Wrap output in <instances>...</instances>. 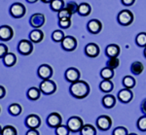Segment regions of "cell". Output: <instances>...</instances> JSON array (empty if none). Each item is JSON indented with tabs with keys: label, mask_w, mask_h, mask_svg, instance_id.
<instances>
[{
	"label": "cell",
	"mask_w": 146,
	"mask_h": 135,
	"mask_svg": "<svg viewBox=\"0 0 146 135\" xmlns=\"http://www.w3.org/2000/svg\"><path fill=\"white\" fill-rule=\"evenodd\" d=\"M90 86L88 83L79 80V81L72 83L69 87V91L73 97L77 99H83L89 95L90 93Z\"/></svg>",
	"instance_id": "1"
},
{
	"label": "cell",
	"mask_w": 146,
	"mask_h": 135,
	"mask_svg": "<svg viewBox=\"0 0 146 135\" xmlns=\"http://www.w3.org/2000/svg\"><path fill=\"white\" fill-rule=\"evenodd\" d=\"M39 89L41 92H43L46 95H50V94L55 93L56 91V85L54 81L51 79L49 80H43L39 86Z\"/></svg>",
	"instance_id": "2"
},
{
	"label": "cell",
	"mask_w": 146,
	"mask_h": 135,
	"mask_svg": "<svg viewBox=\"0 0 146 135\" xmlns=\"http://www.w3.org/2000/svg\"><path fill=\"white\" fill-rule=\"evenodd\" d=\"M67 127L71 132H79L81 131L82 127H83V120L80 117L74 116V117L69 118L67 120Z\"/></svg>",
	"instance_id": "3"
},
{
	"label": "cell",
	"mask_w": 146,
	"mask_h": 135,
	"mask_svg": "<svg viewBox=\"0 0 146 135\" xmlns=\"http://www.w3.org/2000/svg\"><path fill=\"white\" fill-rule=\"evenodd\" d=\"M118 22L123 26H128L133 22V15L129 10H123L118 14Z\"/></svg>",
	"instance_id": "4"
},
{
	"label": "cell",
	"mask_w": 146,
	"mask_h": 135,
	"mask_svg": "<svg viewBox=\"0 0 146 135\" xmlns=\"http://www.w3.org/2000/svg\"><path fill=\"white\" fill-rule=\"evenodd\" d=\"M18 51L23 56H29L33 51V44L30 40L23 39L19 42L18 45Z\"/></svg>",
	"instance_id": "5"
},
{
	"label": "cell",
	"mask_w": 146,
	"mask_h": 135,
	"mask_svg": "<svg viewBox=\"0 0 146 135\" xmlns=\"http://www.w3.org/2000/svg\"><path fill=\"white\" fill-rule=\"evenodd\" d=\"M10 14L13 18L20 19L23 18L25 15V7L23 4L20 3V2H16V3L12 4L10 7Z\"/></svg>",
	"instance_id": "6"
},
{
	"label": "cell",
	"mask_w": 146,
	"mask_h": 135,
	"mask_svg": "<svg viewBox=\"0 0 146 135\" xmlns=\"http://www.w3.org/2000/svg\"><path fill=\"white\" fill-rule=\"evenodd\" d=\"M29 23L32 27H34V29H39L45 24V16L40 13L33 14L29 19Z\"/></svg>",
	"instance_id": "7"
},
{
	"label": "cell",
	"mask_w": 146,
	"mask_h": 135,
	"mask_svg": "<svg viewBox=\"0 0 146 135\" xmlns=\"http://www.w3.org/2000/svg\"><path fill=\"white\" fill-rule=\"evenodd\" d=\"M25 125L29 129H37L41 125V119L35 114H30L25 118Z\"/></svg>",
	"instance_id": "8"
},
{
	"label": "cell",
	"mask_w": 146,
	"mask_h": 135,
	"mask_svg": "<svg viewBox=\"0 0 146 135\" xmlns=\"http://www.w3.org/2000/svg\"><path fill=\"white\" fill-rule=\"evenodd\" d=\"M62 122V116L56 112L51 113L50 115L47 118V124L49 125L52 128H56L58 126H60Z\"/></svg>",
	"instance_id": "9"
},
{
	"label": "cell",
	"mask_w": 146,
	"mask_h": 135,
	"mask_svg": "<svg viewBox=\"0 0 146 135\" xmlns=\"http://www.w3.org/2000/svg\"><path fill=\"white\" fill-rule=\"evenodd\" d=\"M77 47V40L73 36H65L62 42V48L66 52H72Z\"/></svg>",
	"instance_id": "10"
},
{
	"label": "cell",
	"mask_w": 146,
	"mask_h": 135,
	"mask_svg": "<svg viewBox=\"0 0 146 135\" xmlns=\"http://www.w3.org/2000/svg\"><path fill=\"white\" fill-rule=\"evenodd\" d=\"M37 74L42 80H49L53 76V68L48 64H42L38 67Z\"/></svg>",
	"instance_id": "11"
},
{
	"label": "cell",
	"mask_w": 146,
	"mask_h": 135,
	"mask_svg": "<svg viewBox=\"0 0 146 135\" xmlns=\"http://www.w3.org/2000/svg\"><path fill=\"white\" fill-rule=\"evenodd\" d=\"M96 125L100 130H108L112 125V120L109 116H100L96 120Z\"/></svg>",
	"instance_id": "12"
},
{
	"label": "cell",
	"mask_w": 146,
	"mask_h": 135,
	"mask_svg": "<svg viewBox=\"0 0 146 135\" xmlns=\"http://www.w3.org/2000/svg\"><path fill=\"white\" fill-rule=\"evenodd\" d=\"M64 77L66 79L67 82L69 83H75L77 81H79L80 79V72L77 68L74 67H69L68 69H66L64 73Z\"/></svg>",
	"instance_id": "13"
},
{
	"label": "cell",
	"mask_w": 146,
	"mask_h": 135,
	"mask_svg": "<svg viewBox=\"0 0 146 135\" xmlns=\"http://www.w3.org/2000/svg\"><path fill=\"white\" fill-rule=\"evenodd\" d=\"M14 36L13 28L9 25H1L0 26V40L3 42L10 41Z\"/></svg>",
	"instance_id": "14"
},
{
	"label": "cell",
	"mask_w": 146,
	"mask_h": 135,
	"mask_svg": "<svg viewBox=\"0 0 146 135\" xmlns=\"http://www.w3.org/2000/svg\"><path fill=\"white\" fill-rule=\"evenodd\" d=\"M85 54L89 58H96L100 54V47L95 43H89L85 47Z\"/></svg>",
	"instance_id": "15"
},
{
	"label": "cell",
	"mask_w": 146,
	"mask_h": 135,
	"mask_svg": "<svg viewBox=\"0 0 146 135\" xmlns=\"http://www.w3.org/2000/svg\"><path fill=\"white\" fill-rule=\"evenodd\" d=\"M87 27H88L89 32H91L92 34H98L101 31V28H102V24L98 20H91L90 22L87 24Z\"/></svg>",
	"instance_id": "16"
},
{
	"label": "cell",
	"mask_w": 146,
	"mask_h": 135,
	"mask_svg": "<svg viewBox=\"0 0 146 135\" xmlns=\"http://www.w3.org/2000/svg\"><path fill=\"white\" fill-rule=\"evenodd\" d=\"M133 91L129 89H123L118 92V98L121 102L123 103H129L133 99Z\"/></svg>",
	"instance_id": "17"
},
{
	"label": "cell",
	"mask_w": 146,
	"mask_h": 135,
	"mask_svg": "<svg viewBox=\"0 0 146 135\" xmlns=\"http://www.w3.org/2000/svg\"><path fill=\"white\" fill-rule=\"evenodd\" d=\"M105 54L109 58H117L120 54V47L116 44H110L108 45L105 49Z\"/></svg>",
	"instance_id": "18"
},
{
	"label": "cell",
	"mask_w": 146,
	"mask_h": 135,
	"mask_svg": "<svg viewBox=\"0 0 146 135\" xmlns=\"http://www.w3.org/2000/svg\"><path fill=\"white\" fill-rule=\"evenodd\" d=\"M44 39V33L40 29H33L29 33V40L32 43H40Z\"/></svg>",
	"instance_id": "19"
},
{
	"label": "cell",
	"mask_w": 146,
	"mask_h": 135,
	"mask_svg": "<svg viewBox=\"0 0 146 135\" xmlns=\"http://www.w3.org/2000/svg\"><path fill=\"white\" fill-rule=\"evenodd\" d=\"M16 62H17V56L13 53H8L3 58V63L7 67H12L16 64Z\"/></svg>",
	"instance_id": "20"
},
{
	"label": "cell",
	"mask_w": 146,
	"mask_h": 135,
	"mask_svg": "<svg viewBox=\"0 0 146 135\" xmlns=\"http://www.w3.org/2000/svg\"><path fill=\"white\" fill-rule=\"evenodd\" d=\"M116 104V98L114 97L111 94H108V95H105L104 97L102 98V105L104 106L105 108H113Z\"/></svg>",
	"instance_id": "21"
},
{
	"label": "cell",
	"mask_w": 146,
	"mask_h": 135,
	"mask_svg": "<svg viewBox=\"0 0 146 135\" xmlns=\"http://www.w3.org/2000/svg\"><path fill=\"white\" fill-rule=\"evenodd\" d=\"M40 95H41V91H40V89H37L35 87H30L27 91V97L30 100H38Z\"/></svg>",
	"instance_id": "22"
},
{
	"label": "cell",
	"mask_w": 146,
	"mask_h": 135,
	"mask_svg": "<svg viewBox=\"0 0 146 135\" xmlns=\"http://www.w3.org/2000/svg\"><path fill=\"white\" fill-rule=\"evenodd\" d=\"M100 89L103 92H110L114 89V85L111 82V80H103L100 84Z\"/></svg>",
	"instance_id": "23"
},
{
	"label": "cell",
	"mask_w": 146,
	"mask_h": 135,
	"mask_svg": "<svg viewBox=\"0 0 146 135\" xmlns=\"http://www.w3.org/2000/svg\"><path fill=\"white\" fill-rule=\"evenodd\" d=\"M144 70V66L140 61H135L133 64L131 65V72L135 75H140Z\"/></svg>",
	"instance_id": "24"
},
{
	"label": "cell",
	"mask_w": 146,
	"mask_h": 135,
	"mask_svg": "<svg viewBox=\"0 0 146 135\" xmlns=\"http://www.w3.org/2000/svg\"><path fill=\"white\" fill-rule=\"evenodd\" d=\"M92 8L90 4L88 3H81L78 7V14L82 17H86L91 14Z\"/></svg>",
	"instance_id": "25"
},
{
	"label": "cell",
	"mask_w": 146,
	"mask_h": 135,
	"mask_svg": "<svg viewBox=\"0 0 146 135\" xmlns=\"http://www.w3.org/2000/svg\"><path fill=\"white\" fill-rule=\"evenodd\" d=\"M100 76L103 80H111L114 77V70L109 67H104L100 71Z\"/></svg>",
	"instance_id": "26"
},
{
	"label": "cell",
	"mask_w": 146,
	"mask_h": 135,
	"mask_svg": "<svg viewBox=\"0 0 146 135\" xmlns=\"http://www.w3.org/2000/svg\"><path fill=\"white\" fill-rule=\"evenodd\" d=\"M80 133L81 135H96V129L92 124H84Z\"/></svg>",
	"instance_id": "27"
},
{
	"label": "cell",
	"mask_w": 146,
	"mask_h": 135,
	"mask_svg": "<svg viewBox=\"0 0 146 135\" xmlns=\"http://www.w3.org/2000/svg\"><path fill=\"white\" fill-rule=\"evenodd\" d=\"M22 106L20 105V104H18V103H13V104H11L10 106H9V108H8V111H9V113H10V115L12 116H19V115H21L22 114Z\"/></svg>",
	"instance_id": "28"
},
{
	"label": "cell",
	"mask_w": 146,
	"mask_h": 135,
	"mask_svg": "<svg viewBox=\"0 0 146 135\" xmlns=\"http://www.w3.org/2000/svg\"><path fill=\"white\" fill-rule=\"evenodd\" d=\"M123 85L125 87V89H133L135 87V80L133 77L131 76H125L123 79Z\"/></svg>",
	"instance_id": "29"
},
{
	"label": "cell",
	"mask_w": 146,
	"mask_h": 135,
	"mask_svg": "<svg viewBox=\"0 0 146 135\" xmlns=\"http://www.w3.org/2000/svg\"><path fill=\"white\" fill-rule=\"evenodd\" d=\"M50 6H51L52 10L55 11V12H58V13L65 7L63 0H53V1L51 2Z\"/></svg>",
	"instance_id": "30"
},
{
	"label": "cell",
	"mask_w": 146,
	"mask_h": 135,
	"mask_svg": "<svg viewBox=\"0 0 146 135\" xmlns=\"http://www.w3.org/2000/svg\"><path fill=\"white\" fill-rule=\"evenodd\" d=\"M64 37H65V35L62 30L58 29L52 33V40H53L54 42H56V43H62V40L64 39Z\"/></svg>",
	"instance_id": "31"
},
{
	"label": "cell",
	"mask_w": 146,
	"mask_h": 135,
	"mask_svg": "<svg viewBox=\"0 0 146 135\" xmlns=\"http://www.w3.org/2000/svg\"><path fill=\"white\" fill-rule=\"evenodd\" d=\"M135 42H136V44H137L139 47L146 48V32L138 33V34L136 35Z\"/></svg>",
	"instance_id": "32"
},
{
	"label": "cell",
	"mask_w": 146,
	"mask_h": 135,
	"mask_svg": "<svg viewBox=\"0 0 146 135\" xmlns=\"http://www.w3.org/2000/svg\"><path fill=\"white\" fill-rule=\"evenodd\" d=\"M17 129L13 126V125H5L2 128L1 135H17Z\"/></svg>",
	"instance_id": "33"
},
{
	"label": "cell",
	"mask_w": 146,
	"mask_h": 135,
	"mask_svg": "<svg viewBox=\"0 0 146 135\" xmlns=\"http://www.w3.org/2000/svg\"><path fill=\"white\" fill-rule=\"evenodd\" d=\"M119 64H120V60H119L118 58H111L107 60L106 67H109V68H111V69L114 70L118 67Z\"/></svg>",
	"instance_id": "34"
},
{
	"label": "cell",
	"mask_w": 146,
	"mask_h": 135,
	"mask_svg": "<svg viewBox=\"0 0 146 135\" xmlns=\"http://www.w3.org/2000/svg\"><path fill=\"white\" fill-rule=\"evenodd\" d=\"M78 7H79V5H77L76 2L70 1V2H68V3L66 4L65 8L67 9L68 12H69L71 15H73V14L78 13Z\"/></svg>",
	"instance_id": "35"
},
{
	"label": "cell",
	"mask_w": 146,
	"mask_h": 135,
	"mask_svg": "<svg viewBox=\"0 0 146 135\" xmlns=\"http://www.w3.org/2000/svg\"><path fill=\"white\" fill-rule=\"evenodd\" d=\"M70 130L67 127V125L60 124L56 128V135H69Z\"/></svg>",
	"instance_id": "36"
},
{
	"label": "cell",
	"mask_w": 146,
	"mask_h": 135,
	"mask_svg": "<svg viewBox=\"0 0 146 135\" xmlns=\"http://www.w3.org/2000/svg\"><path fill=\"white\" fill-rule=\"evenodd\" d=\"M137 127L141 131H146V116H142L137 120Z\"/></svg>",
	"instance_id": "37"
},
{
	"label": "cell",
	"mask_w": 146,
	"mask_h": 135,
	"mask_svg": "<svg viewBox=\"0 0 146 135\" xmlns=\"http://www.w3.org/2000/svg\"><path fill=\"white\" fill-rule=\"evenodd\" d=\"M58 25L62 29H67L71 25V21H70V19H60V20H58Z\"/></svg>",
	"instance_id": "38"
},
{
	"label": "cell",
	"mask_w": 146,
	"mask_h": 135,
	"mask_svg": "<svg viewBox=\"0 0 146 135\" xmlns=\"http://www.w3.org/2000/svg\"><path fill=\"white\" fill-rule=\"evenodd\" d=\"M58 20H60V19H70V17H71L72 15L68 12V10L66 8H63L62 10H60V12H58Z\"/></svg>",
	"instance_id": "39"
},
{
	"label": "cell",
	"mask_w": 146,
	"mask_h": 135,
	"mask_svg": "<svg viewBox=\"0 0 146 135\" xmlns=\"http://www.w3.org/2000/svg\"><path fill=\"white\" fill-rule=\"evenodd\" d=\"M112 135H128V130L124 126H118L113 130Z\"/></svg>",
	"instance_id": "40"
},
{
	"label": "cell",
	"mask_w": 146,
	"mask_h": 135,
	"mask_svg": "<svg viewBox=\"0 0 146 135\" xmlns=\"http://www.w3.org/2000/svg\"><path fill=\"white\" fill-rule=\"evenodd\" d=\"M8 53V47L3 43L0 44V58H3Z\"/></svg>",
	"instance_id": "41"
},
{
	"label": "cell",
	"mask_w": 146,
	"mask_h": 135,
	"mask_svg": "<svg viewBox=\"0 0 146 135\" xmlns=\"http://www.w3.org/2000/svg\"><path fill=\"white\" fill-rule=\"evenodd\" d=\"M121 1L125 6H131L135 2V0H121Z\"/></svg>",
	"instance_id": "42"
},
{
	"label": "cell",
	"mask_w": 146,
	"mask_h": 135,
	"mask_svg": "<svg viewBox=\"0 0 146 135\" xmlns=\"http://www.w3.org/2000/svg\"><path fill=\"white\" fill-rule=\"evenodd\" d=\"M25 135H40L37 129H28Z\"/></svg>",
	"instance_id": "43"
},
{
	"label": "cell",
	"mask_w": 146,
	"mask_h": 135,
	"mask_svg": "<svg viewBox=\"0 0 146 135\" xmlns=\"http://www.w3.org/2000/svg\"><path fill=\"white\" fill-rule=\"evenodd\" d=\"M5 94H6V89H5V87H2V86H0V99L3 98L4 96H5Z\"/></svg>",
	"instance_id": "44"
},
{
	"label": "cell",
	"mask_w": 146,
	"mask_h": 135,
	"mask_svg": "<svg viewBox=\"0 0 146 135\" xmlns=\"http://www.w3.org/2000/svg\"><path fill=\"white\" fill-rule=\"evenodd\" d=\"M141 111L146 115V98L143 99L142 103H141Z\"/></svg>",
	"instance_id": "45"
},
{
	"label": "cell",
	"mask_w": 146,
	"mask_h": 135,
	"mask_svg": "<svg viewBox=\"0 0 146 135\" xmlns=\"http://www.w3.org/2000/svg\"><path fill=\"white\" fill-rule=\"evenodd\" d=\"M27 1L28 2V3H30V4H33V3H35V2L38 1V0H27Z\"/></svg>",
	"instance_id": "46"
},
{
	"label": "cell",
	"mask_w": 146,
	"mask_h": 135,
	"mask_svg": "<svg viewBox=\"0 0 146 135\" xmlns=\"http://www.w3.org/2000/svg\"><path fill=\"white\" fill-rule=\"evenodd\" d=\"M42 2H44V3H51L53 0H41Z\"/></svg>",
	"instance_id": "47"
},
{
	"label": "cell",
	"mask_w": 146,
	"mask_h": 135,
	"mask_svg": "<svg viewBox=\"0 0 146 135\" xmlns=\"http://www.w3.org/2000/svg\"><path fill=\"white\" fill-rule=\"evenodd\" d=\"M2 128H3V127L0 126V135H1V133H2Z\"/></svg>",
	"instance_id": "48"
},
{
	"label": "cell",
	"mask_w": 146,
	"mask_h": 135,
	"mask_svg": "<svg viewBox=\"0 0 146 135\" xmlns=\"http://www.w3.org/2000/svg\"><path fill=\"white\" fill-rule=\"evenodd\" d=\"M144 56L146 58V48H145V50H144Z\"/></svg>",
	"instance_id": "49"
},
{
	"label": "cell",
	"mask_w": 146,
	"mask_h": 135,
	"mask_svg": "<svg viewBox=\"0 0 146 135\" xmlns=\"http://www.w3.org/2000/svg\"><path fill=\"white\" fill-rule=\"evenodd\" d=\"M128 135H137V134H135V133H129V134H128Z\"/></svg>",
	"instance_id": "50"
},
{
	"label": "cell",
	"mask_w": 146,
	"mask_h": 135,
	"mask_svg": "<svg viewBox=\"0 0 146 135\" xmlns=\"http://www.w3.org/2000/svg\"><path fill=\"white\" fill-rule=\"evenodd\" d=\"M0 111H1V109H0Z\"/></svg>",
	"instance_id": "51"
}]
</instances>
